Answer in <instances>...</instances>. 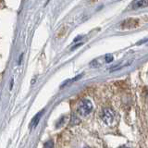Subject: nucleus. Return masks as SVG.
<instances>
[{
    "instance_id": "nucleus-1",
    "label": "nucleus",
    "mask_w": 148,
    "mask_h": 148,
    "mask_svg": "<svg viewBox=\"0 0 148 148\" xmlns=\"http://www.w3.org/2000/svg\"><path fill=\"white\" fill-rule=\"evenodd\" d=\"M92 104L88 99L82 100L80 103V105H79L78 111L82 116H88L92 112Z\"/></svg>"
},
{
    "instance_id": "nucleus-2",
    "label": "nucleus",
    "mask_w": 148,
    "mask_h": 148,
    "mask_svg": "<svg viewBox=\"0 0 148 148\" xmlns=\"http://www.w3.org/2000/svg\"><path fill=\"white\" fill-rule=\"evenodd\" d=\"M114 111L111 108H106L103 110V113H102V119L103 121L106 124H110L113 122L114 120Z\"/></svg>"
},
{
    "instance_id": "nucleus-3",
    "label": "nucleus",
    "mask_w": 148,
    "mask_h": 148,
    "mask_svg": "<svg viewBox=\"0 0 148 148\" xmlns=\"http://www.w3.org/2000/svg\"><path fill=\"white\" fill-rule=\"evenodd\" d=\"M139 24V20L137 18H130L128 20L124 21L121 24V28L125 30H129V29H132V28L137 27Z\"/></svg>"
},
{
    "instance_id": "nucleus-4",
    "label": "nucleus",
    "mask_w": 148,
    "mask_h": 148,
    "mask_svg": "<svg viewBox=\"0 0 148 148\" xmlns=\"http://www.w3.org/2000/svg\"><path fill=\"white\" fill-rule=\"evenodd\" d=\"M147 6H148V0H134V1L132 3V9L145 8Z\"/></svg>"
},
{
    "instance_id": "nucleus-5",
    "label": "nucleus",
    "mask_w": 148,
    "mask_h": 148,
    "mask_svg": "<svg viewBox=\"0 0 148 148\" xmlns=\"http://www.w3.org/2000/svg\"><path fill=\"white\" fill-rule=\"evenodd\" d=\"M42 114H43V112H39L34 119H32V121H31V123H30V128H31V129H34V128L36 126V125L38 124L39 120H40V119H41V117H42Z\"/></svg>"
},
{
    "instance_id": "nucleus-6",
    "label": "nucleus",
    "mask_w": 148,
    "mask_h": 148,
    "mask_svg": "<svg viewBox=\"0 0 148 148\" xmlns=\"http://www.w3.org/2000/svg\"><path fill=\"white\" fill-rule=\"evenodd\" d=\"M105 60H106V63H110V62H112L114 60V57L112 55H106L105 57Z\"/></svg>"
},
{
    "instance_id": "nucleus-7",
    "label": "nucleus",
    "mask_w": 148,
    "mask_h": 148,
    "mask_svg": "<svg viewBox=\"0 0 148 148\" xmlns=\"http://www.w3.org/2000/svg\"><path fill=\"white\" fill-rule=\"evenodd\" d=\"M54 145H53V142H47L45 145V148H53Z\"/></svg>"
},
{
    "instance_id": "nucleus-8",
    "label": "nucleus",
    "mask_w": 148,
    "mask_h": 148,
    "mask_svg": "<svg viewBox=\"0 0 148 148\" xmlns=\"http://www.w3.org/2000/svg\"><path fill=\"white\" fill-rule=\"evenodd\" d=\"M120 148H129V147H126V146H122V147H120Z\"/></svg>"
}]
</instances>
